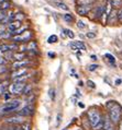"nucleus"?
Listing matches in <instances>:
<instances>
[{
  "mask_svg": "<svg viewBox=\"0 0 122 130\" xmlns=\"http://www.w3.org/2000/svg\"><path fill=\"white\" fill-rule=\"evenodd\" d=\"M107 108H108L109 119L111 120V122L114 125L119 124L122 114V107L114 101H110V102L107 103Z\"/></svg>",
  "mask_w": 122,
  "mask_h": 130,
  "instance_id": "f257e3e1",
  "label": "nucleus"
},
{
  "mask_svg": "<svg viewBox=\"0 0 122 130\" xmlns=\"http://www.w3.org/2000/svg\"><path fill=\"white\" fill-rule=\"evenodd\" d=\"M21 100H12L6 102L2 106H0V115L1 114H10L12 111H18L21 106Z\"/></svg>",
  "mask_w": 122,
  "mask_h": 130,
  "instance_id": "f03ea898",
  "label": "nucleus"
},
{
  "mask_svg": "<svg viewBox=\"0 0 122 130\" xmlns=\"http://www.w3.org/2000/svg\"><path fill=\"white\" fill-rule=\"evenodd\" d=\"M87 116H88V120H89V124H90L91 128L95 130V128L98 126L100 122L103 120L102 118V115L100 114V111L96 108H91V109L88 110L87 113Z\"/></svg>",
  "mask_w": 122,
  "mask_h": 130,
  "instance_id": "7ed1b4c3",
  "label": "nucleus"
},
{
  "mask_svg": "<svg viewBox=\"0 0 122 130\" xmlns=\"http://www.w3.org/2000/svg\"><path fill=\"white\" fill-rule=\"evenodd\" d=\"M26 86V83L24 82H13L10 84L9 86V93L11 95H18V94H21Z\"/></svg>",
  "mask_w": 122,
  "mask_h": 130,
  "instance_id": "20e7f679",
  "label": "nucleus"
},
{
  "mask_svg": "<svg viewBox=\"0 0 122 130\" xmlns=\"http://www.w3.org/2000/svg\"><path fill=\"white\" fill-rule=\"evenodd\" d=\"M26 122V119L22 116L16 115V116H11L5 119V124H9V125H14V126H21L22 124Z\"/></svg>",
  "mask_w": 122,
  "mask_h": 130,
  "instance_id": "39448f33",
  "label": "nucleus"
},
{
  "mask_svg": "<svg viewBox=\"0 0 122 130\" xmlns=\"http://www.w3.org/2000/svg\"><path fill=\"white\" fill-rule=\"evenodd\" d=\"M34 111H35V108H34L33 105H27V106H24V107L21 108V109L18 111L17 115H19V116H22V117H24V118H27V117L33 116Z\"/></svg>",
  "mask_w": 122,
  "mask_h": 130,
  "instance_id": "423d86ee",
  "label": "nucleus"
},
{
  "mask_svg": "<svg viewBox=\"0 0 122 130\" xmlns=\"http://www.w3.org/2000/svg\"><path fill=\"white\" fill-rule=\"evenodd\" d=\"M32 38V33H31V31H26L23 33V35L22 36H12L11 37V39H12V42L13 43H26V42H29L30 39Z\"/></svg>",
  "mask_w": 122,
  "mask_h": 130,
  "instance_id": "0eeeda50",
  "label": "nucleus"
},
{
  "mask_svg": "<svg viewBox=\"0 0 122 130\" xmlns=\"http://www.w3.org/2000/svg\"><path fill=\"white\" fill-rule=\"evenodd\" d=\"M30 64H32V61L30 59H24L20 61H14L12 63V69L13 70H19V69H24L28 68Z\"/></svg>",
  "mask_w": 122,
  "mask_h": 130,
  "instance_id": "6e6552de",
  "label": "nucleus"
},
{
  "mask_svg": "<svg viewBox=\"0 0 122 130\" xmlns=\"http://www.w3.org/2000/svg\"><path fill=\"white\" fill-rule=\"evenodd\" d=\"M19 50V45L16 43L12 44H0V53L6 54L8 52H13V50Z\"/></svg>",
  "mask_w": 122,
  "mask_h": 130,
  "instance_id": "1a4fd4ad",
  "label": "nucleus"
},
{
  "mask_svg": "<svg viewBox=\"0 0 122 130\" xmlns=\"http://www.w3.org/2000/svg\"><path fill=\"white\" fill-rule=\"evenodd\" d=\"M92 6L94 5H91V6H77L76 11L79 15H87V14L92 10V8H94Z\"/></svg>",
  "mask_w": 122,
  "mask_h": 130,
  "instance_id": "9d476101",
  "label": "nucleus"
},
{
  "mask_svg": "<svg viewBox=\"0 0 122 130\" xmlns=\"http://www.w3.org/2000/svg\"><path fill=\"white\" fill-rule=\"evenodd\" d=\"M28 68H24V69H19V70H13L11 72V75H10V79L11 80H14V79H18V78H21L23 75H27L28 74Z\"/></svg>",
  "mask_w": 122,
  "mask_h": 130,
  "instance_id": "9b49d317",
  "label": "nucleus"
},
{
  "mask_svg": "<svg viewBox=\"0 0 122 130\" xmlns=\"http://www.w3.org/2000/svg\"><path fill=\"white\" fill-rule=\"evenodd\" d=\"M105 10H106V6H98L95 8V18L94 19L96 20H101L102 17H103V13H105Z\"/></svg>",
  "mask_w": 122,
  "mask_h": 130,
  "instance_id": "f8f14e48",
  "label": "nucleus"
},
{
  "mask_svg": "<svg viewBox=\"0 0 122 130\" xmlns=\"http://www.w3.org/2000/svg\"><path fill=\"white\" fill-rule=\"evenodd\" d=\"M21 26H22V23H21V21L14 20V21H12V22H10L8 24V31H10L11 33H13V32H16V31L19 30Z\"/></svg>",
  "mask_w": 122,
  "mask_h": 130,
  "instance_id": "ddd939ff",
  "label": "nucleus"
},
{
  "mask_svg": "<svg viewBox=\"0 0 122 130\" xmlns=\"http://www.w3.org/2000/svg\"><path fill=\"white\" fill-rule=\"evenodd\" d=\"M117 13H118V10H116V9L111 10L110 14L108 15V19H107V23H108V24H114V23H116L117 21H118Z\"/></svg>",
  "mask_w": 122,
  "mask_h": 130,
  "instance_id": "4468645a",
  "label": "nucleus"
},
{
  "mask_svg": "<svg viewBox=\"0 0 122 130\" xmlns=\"http://www.w3.org/2000/svg\"><path fill=\"white\" fill-rule=\"evenodd\" d=\"M10 86V82L9 80H3L0 83V96H3L8 92V89Z\"/></svg>",
  "mask_w": 122,
  "mask_h": 130,
  "instance_id": "2eb2a0df",
  "label": "nucleus"
},
{
  "mask_svg": "<svg viewBox=\"0 0 122 130\" xmlns=\"http://www.w3.org/2000/svg\"><path fill=\"white\" fill-rule=\"evenodd\" d=\"M69 46H70V48L73 50H78V49L85 50L86 49V45L82 42H80V41H75L73 43H70Z\"/></svg>",
  "mask_w": 122,
  "mask_h": 130,
  "instance_id": "dca6fc26",
  "label": "nucleus"
},
{
  "mask_svg": "<svg viewBox=\"0 0 122 130\" xmlns=\"http://www.w3.org/2000/svg\"><path fill=\"white\" fill-rule=\"evenodd\" d=\"M12 59H14L16 61H20V60L28 59V54H27V53H22V52H16V53H13Z\"/></svg>",
  "mask_w": 122,
  "mask_h": 130,
  "instance_id": "f3484780",
  "label": "nucleus"
},
{
  "mask_svg": "<svg viewBox=\"0 0 122 130\" xmlns=\"http://www.w3.org/2000/svg\"><path fill=\"white\" fill-rule=\"evenodd\" d=\"M27 50L28 52H36L38 50V44L35 41H30L27 44Z\"/></svg>",
  "mask_w": 122,
  "mask_h": 130,
  "instance_id": "a211bd4d",
  "label": "nucleus"
},
{
  "mask_svg": "<svg viewBox=\"0 0 122 130\" xmlns=\"http://www.w3.org/2000/svg\"><path fill=\"white\" fill-rule=\"evenodd\" d=\"M97 0H76L77 6H91Z\"/></svg>",
  "mask_w": 122,
  "mask_h": 130,
  "instance_id": "6ab92c4d",
  "label": "nucleus"
},
{
  "mask_svg": "<svg viewBox=\"0 0 122 130\" xmlns=\"http://www.w3.org/2000/svg\"><path fill=\"white\" fill-rule=\"evenodd\" d=\"M32 91H33V86L31 84H29V83H26V86H24V89L22 91V94L30 95V94H32Z\"/></svg>",
  "mask_w": 122,
  "mask_h": 130,
  "instance_id": "aec40b11",
  "label": "nucleus"
},
{
  "mask_svg": "<svg viewBox=\"0 0 122 130\" xmlns=\"http://www.w3.org/2000/svg\"><path fill=\"white\" fill-rule=\"evenodd\" d=\"M1 130H20V126H14V125L5 124V125H2Z\"/></svg>",
  "mask_w": 122,
  "mask_h": 130,
  "instance_id": "412c9836",
  "label": "nucleus"
},
{
  "mask_svg": "<svg viewBox=\"0 0 122 130\" xmlns=\"http://www.w3.org/2000/svg\"><path fill=\"white\" fill-rule=\"evenodd\" d=\"M110 3L111 7L116 10L117 8H122V0H110Z\"/></svg>",
  "mask_w": 122,
  "mask_h": 130,
  "instance_id": "4be33fe9",
  "label": "nucleus"
},
{
  "mask_svg": "<svg viewBox=\"0 0 122 130\" xmlns=\"http://www.w3.org/2000/svg\"><path fill=\"white\" fill-rule=\"evenodd\" d=\"M105 57L107 58V60L109 61V63L111 64L112 67H116V59H114V57L111 55V54H106Z\"/></svg>",
  "mask_w": 122,
  "mask_h": 130,
  "instance_id": "5701e85b",
  "label": "nucleus"
},
{
  "mask_svg": "<svg viewBox=\"0 0 122 130\" xmlns=\"http://www.w3.org/2000/svg\"><path fill=\"white\" fill-rule=\"evenodd\" d=\"M10 2L7 0V1H5V2H2L1 5H0V10H2V11H7L8 9H10Z\"/></svg>",
  "mask_w": 122,
  "mask_h": 130,
  "instance_id": "b1692460",
  "label": "nucleus"
},
{
  "mask_svg": "<svg viewBox=\"0 0 122 130\" xmlns=\"http://www.w3.org/2000/svg\"><path fill=\"white\" fill-rule=\"evenodd\" d=\"M63 19L66 21L67 23H71L74 21V18H73V15H71L70 13H66V14H64L63 15Z\"/></svg>",
  "mask_w": 122,
  "mask_h": 130,
  "instance_id": "393cba45",
  "label": "nucleus"
},
{
  "mask_svg": "<svg viewBox=\"0 0 122 130\" xmlns=\"http://www.w3.org/2000/svg\"><path fill=\"white\" fill-rule=\"evenodd\" d=\"M57 41H58V37H57L56 35H51L47 38V43H48V44H54V43H57Z\"/></svg>",
  "mask_w": 122,
  "mask_h": 130,
  "instance_id": "a878e982",
  "label": "nucleus"
},
{
  "mask_svg": "<svg viewBox=\"0 0 122 130\" xmlns=\"http://www.w3.org/2000/svg\"><path fill=\"white\" fill-rule=\"evenodd\" d=\"M20 130H31V124L29 121H26L20 126Z\"/></svg>",
  "mask_w": 122,
  "mask_h": 130,
  "instance_id": "bb28decb",
  "label": "nucleus"
},
{
  "mask_svg": "<svg viewBox=\"0 0 122 130\" xmlns=\"http://www.w3.org/2000/svg\"><path fill=\"white\" fill-rule=\"evenodd\" d=\"M7 31H8V26H7V25H5V24H1V23H0V36H2Z\"/></svg>",
  "mask_w": 122,
  "mask_h": 130,
  "instance_id": "cd10ccee",
  "label": "nucleus"
},
{
  "mask_svg": "<svg viewBox=\"0 0 122 130\" xmlns=\"http://www.w3.org/2000/svg\"><path fill=\"white\" fill-rule=\"evenodd\" d=\"M64 34L67 35L69 38H74V37H75V34L73 33V31L68 30V28H65V30H64Z\"/></svg>",
  "mask_w": 122,
  "mask_h": 130,
  "instance_id": "c85d7f7f",
  "label": "nucleus"
},
{
  "mask_svg": "<svg viewBox=\"0 0 122 130\" xmlns=\"http://www.w3.org/2000/svg\"><path fill=\"white\" fill-rule=\"evenodd\" d=\"M55 5H56V7H58V8L62 9V10H66V11L68 10V7L65 5V3H63V2H56Z\"/></svg>",
  "mask_w": 122,
  "mask_h": 130,
  "instance_id": "c756f323",
  "label": "nucleus"
},
{
  "mask_svg": "<svg viewBox=\"0 0 122 130\" xmlns=\"http://www.w3.org/2000/svg\"><path fill=\"white\" fill-rule=\"evenodd\" d=\"M117 15H118V22H120L122 24V8H120L119 10H118Z\"/></svg>",
  "mask_w": 122,
  "mask_h": 130,
  "instance_id": "7c9ffc66",
  "label": "nucleus"
},
{
  "mask_svg": "<svg viewBox=\"0 0 122 130\" xmlns=\"http://www.w3.org/2000/svg\"><path fill=\"white\" fill-rule=\"evenodd\" d=\"M7 17V11H2V10H0V23L3 21V19Z\"/></svg>",
  "mask_w": 122,
  "mask_h": 130,
  "instance_id": "2f4dec72",
  "label": "nucleus"
},
{
  "mask_svg": "<svg viewBox=\"0 0 122 130\" xmlns=\"http://www.w3.org/2000/svg\"><path fill=\"white\" fill-rule=\"evenodd\" d=\"M50 97H51L52 101L55 100V90H54V89H51V90H50Z\"/></svg>",
  "mask_w": 122,
  "mask_h": 130,
  "instance_id": "473e14b6",
  "label": "nucleus"
},
{
  "mask_svg": "<svg viewBox=\"0 0 122 130\" xmlns=\"http://www.w3.org/2000/svg\"><path fill=\"white\" fill-rule=\"evenodd\" d=\"M8 71V68L6 67V64H2V66H0V74L5 73V72Z\"/></svg>",
  "mask_w": 122,
  "mask_h": 130,
  "instance_id": "72a5a7b5",
  "label": "nucleus"
},
{
  "mask_svg": "<svg viewBox=\"0 0 122 130\" xmlns=\"http://www.w3.org/2000/svg\"><path fill=\"white\" fill-rule=\"evenodd\" d=\"M97 68H98V64L94 63V64H90V66L88 67V70L89 71H95V70H97Z\"/></svg>",
  "mask_w": 122,
  "mask_h": 130,
  "instance_id": "f704fd0d",
  "label": "nucleus"
},
{
  "mask_svg": "<svg viewBox=\"0 0 122 130\" xmlns=\"http://www.w3.org/2000/svg\"><path fill=\"white\" fill-rule=\"evenodd\" d=\"M77 26H78V28H85L86 24L82 22V21H78V22H77Z\"/></svg>",
  "mask_w": 122,
  "mask_h": 130,
  "instance_id": "c9c22d12",
  "label": "nucleus"
},
{
  "mask_svg": "<svg viewBox=\"0 0 122 130\" xmlns=\"http://www.w3.org/2000/svg\"><path fill=\"white\" fill-rule=\"evenodd\" d=\"M86 36H87L88 38H95L96 37V33H94V32H88V33L86 34Z\"/></svg>",
  "mask_w": 122,
  "mask_h": 130,
  "instance_id": "e433bc0d",
  "label": "nucleus"
},
{
  "mask_svg": "<svg viewBox=\"0 0 122 130\" xmlns=\"http://www.w3.org/2000/svg\"><path fill=\"white\" fill-rule=\"evenodd\" d=\"M3 99H5V101H6V102H8V100H10V99H11V94H10L9 92H7L6 94L3 95Z\"/></svg>",
  "mask_w": 122,
  "mask_h": 130,
  "instance_id": "4c0bfd02",
  "label": "nucleus"
},
{
  "mask_svg": "<svg viewBox=\"0 0 122 130\" xmlns=\"http://www.w3.org/2000/svg\"><path fill=\"white\" fill-rule=\"evenodd\" d=\"M87 84H88V86H89V88H91V89H95V88H96L95 83L92 82L91 80H88V81H87Z\"/></svg>",
  "mask_w": 122,
  "mask_h": 130,
  "instance_id": "58836bf2",
  "label": "nucleus"
},
{
  "mask_svg": "<svg viewBox=\"0 0 122 130\" xmlns=\"http://www.w3.org/2000/svg\"><path fill=\"white\" fill-rule=\"evenodd\" d=\"M7 60L5 59V57H0V66H2V64H6Z\"/></svg>",
  "mask_w": 122,
  "mask_h": 130,
  "instance_id": "ea45409f",
  "label": "nucleus"
},
{
  "mask_svg": "<svg viewBox=\"0 0 122 130\" xmlns=\"http://www.w3.org/2000/svg\"><path fill=\"white\" fill-rule=\"evenodd\" d=\"M60 118H62V115L58 114V115H57V126H58L59 122H60Z\"/></svg>",
  "mask_w": 122,
  "mask_h": 130,
  "instance_id": "a19ab883",
  "label": "nucleus"
},
{
  "mask_svg": "<svg viewBox=\"0 0 122 130\" xmlns=\"http://www.w3.org/2000/svg\"><path fill=\"white\" fill-rule=\"evenodd\" d=\"M121 83H122V80H121V79H117V80H116V85H120Z\"/></svg>",
  "mask_w": 122,
  "mask_h": 130,
  "instance_id": "79ce46f5",
  "label": "nucleus"
},
{
  "mask_svg": "<svg viewBox=\"0 0 122 130\" xmlns=\"http://www.w3.org/2000/svg\"><path fill=\"white\" fill-rule=\"evenodd\" d=\"M118 125H119V130H122V118L120 119V121H119V124Z\"/></svg>",
  "mask_w": 122,
  "mask_h": 130,
  "instance_id": "37998d69",
  "label": "nucleus"
},
{
  "mask_svg": "<svg viewBox=\"0 0 122 130\" xmlns=\"http://www.w3.org/2000/svg\"><path fill=\"white\" fill-rule=\"evenodd\" d=\"M48 57H51V58H54V57H55V54L50 52V53H48Z\"/></svg>",
  "mask_w": 122,
  "mask_h": 130,
  "instance_id": "c03bdc74",
  "label": "nucleus"
},
{
  "mask_svg": "<svg viewBox=\"0 0 122 130\" xmlns=\"http://www.w3.org/2000/svg\"><path fill=\"white\" fill-rule=\"evenodd\" d=\"M90 58H91L92 60H97V59H98V58H97V56H96V55H91V56H90Z\"/></svg>",
  "mask_w": 122,
  "mask_h": 130,
  "instance_id": "a18cd8bd",
  "label": "nucleus"
},
{
  "mask_svg": "<svg viewBox=\"0 0 122 130\" xmlns=\"http://www.w3.org/2000/svg\"><path fill=\"white\" fill-rule=\"evenodd\" d=\"M78 105H79V107H81V108H84L85 107V105L82 103H78Z\"/></svg>",
  "mask_w": 122,
  "mask_h": 130,
  "instance_id": "49530a36",
  "label": "nucleus"
},
{
  "mask_svg": "<svg viewBox=\"0 0 122 130\" xmlns=\"http://www.w3.org/2000/svg\"><path fill=\"white\" fill-rule=\"evenodd\" d=\"M82 85H84V83H82L81 81H79V86H82Z\"/></svg>",
  "mask_w": 122,
  "mask_h": 130,
  "instance_id": "de8ad7c7",
  "label": "nucleus"
},
{
  "mask_svg": "<svg viewBox=\"0 0 122 130\" xmlns=\"http://www.w3.org/2000/svg\"><path fill=\"white\" fill-rule=\"evenodd\" d=\"M5 1H7V0H0V5H1L2 2H5Z\"/></svg>",
  "mask_w": 122,
  "mask_h": 130,
  "instance_id": "09e8293b",
  "label": "nucleus"
},
{
  "mask_svg": "<svg viewBox=\"0 0 122 130\" xmlns=\"http://www.w3.org/2000/svg\"><path fill=\"white\" fill-rule=\"evenodd\" d=\"M102 130H105V129H102ZM108 130H113V129H108Z\"/></svg>",
  "mask_w": 122,
  "mask_h": 130,
  "instance_id": "8fccbe9b",
  "label": "nucleus"
},
{
  "mask_svg": "<svg viewBox=\"0 0 122 130\" xmlns=\"http://www.w3.org/2000/svg\"><path fill=\"white\" fill-rule=\"evenodd\" d=\"M1 81H2V80H1V79H0V83H1Z\"/></svg>",
  "mask_w": 122,
  "mask_h": 130,
  "instance_id": "3c124183",
  "label": "nucleus"
},
{
  "mask_svg": "<svg viewBox=\"0 0 122 130\" xmlns=\"http://www.w3.org/2000/svg\"><path fill=\"white\" fill-rule=\"evenodd\" d=\"M77 130H80V129H77Z\"/></svg>",
  "mask_w": 122,
  "mask_h": 130,
  "instance_id": "603ef678",
  "label": "nucleus"
}]
</instances>
